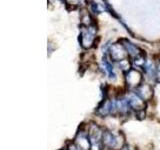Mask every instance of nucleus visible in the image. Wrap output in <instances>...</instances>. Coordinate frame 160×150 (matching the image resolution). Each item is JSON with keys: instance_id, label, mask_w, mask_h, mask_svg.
<instances>
[{"instance_id": "nucleus-14", "label": "nucleus", "mask_w": 160, "mask_h": 150, "mask_svg": "<svg viewBox=\"0 0 160 150\" xmlns=\"http://www.w3.org/2000/svg\"><path fill=\"white\" fill-rule=\"evenodd\" d=\"M118 66L120 67V69L123 70V71L128 72L130 70V61L126 58L123 60H120V61H118Z\"/></svg>"}, {"instance_id": "nucleus-6", "label": "nucleus", "mask_w": 160, "mask_h": 150, "mask_svg": "<svg viewBox=\"0 0 160 150\" xmlns=\"http://www.w3.org/2000/svg\"><path fill=\"white\" fill-rule=\"evenodd\" d=\"M118 139H119V137L115 136L113 133L108 131V130H105V131H103L102 142H103L104 146L107 147L108 149H112V148L118 147Z\"/></svg>"}, {"instance_id": "nucleus-19", "label": "nucleus", "mask_w": 160, "mask_h": 150, "mask_svg": "<svg viewBox=\"0 0 160 150\" xmlns=\"http://www.w3.org/2000/svg\"><path fill=\"white\" fill-rule=\"evenodd\" d=\"M121 150H130V147L128 145H124L123 147H121Z\"/></svg>"}, {"instance_id": "nucleus-7", "label": "nucleus", "mask_w": 160, "mask_h": 150, "mask_svg": "<svg viewBox=\"0 0 160 150\" xmlns=\"http://www.w3.org/2000/svg\"><path fill=\"white\" fill-rule=\"evenodd\" d=\"M74 143L81 150H90V148L92 147V144L89 139L88 134L84 132H80L79 134H77Z\"/></svg>"}, {"instance_id": "nucleus-11", "label": "nucleus", "mask_w": 160, "mask_h": 150, "mask_svg": "<svg viewBox=\"0 0 160 150\" xmlns=\"http://www.w3.org/2000/svg\"><path fill=\"white\" fill-rule=\"evenodd\" d=\"M136 91H137L136 94L138 96L141 97L143 100H149L153 95V90L149 85H142V86H139Z\"/></svg>"}, {"instance_id": "nucleus-13", "label": "nucleus", "mask_w": 160, "mask_h": 150, "mask_svg": "<svg viewBox=\"0 0 160 150\" xmlns=\"http://www.w3.org/2000/svg\"><path fill=\"white\" fill-rule=\"evenodd\" d=\"M134 63L139 67H143L146 64V59H145V55H143V53H140L138 56H136L134 58Z\"/></svg>"}, {"instance_id": "nucleus-8", "label": "nucleus", "mask_w": 160, "mask_h": 150, "mask_svg": "<svg viewBox=\"0 0 160 150\" xmlns=\"http://www.w3.org/2000/svg\"><path fill=\"white\" fill-rule=\"evenodd\" d=\"M129 109H131V108H130L127 98L122 97L113 101V111L115 110V111H117L120 114H124V113H127Z\"/></svg>"}, {"instance_id": "nucleus-17", "label": "nucleus", "mask_w": 160, "mask_h": 150, "mask_svg": "<svg viewBox=\"0 0 160 150\" xmlns=\"http://www.w3.org/2000/svg\"><path fill=\"white\" fill-rule=\"evenodd\" d=\"M68 149H69V150H81V149H80L75 143L69 144V145H68Z\"/></svg>"}, {"instance_id": "nucleus-18", "label": "nucleus", "mask_w": 160, "mask_h": 150, "mask_svg": "<svg viewBox=\"0 0 160 150\" xmlns=\"http://www.w3.org/2000/svg\"><path fill=\"white\" fill-rule=\"evenodd\" d=\"M155 78H156V80L158 82H160V63H159L158 67L156 69V76H155Z\"/></svg>"}, {"instance_id": "nucleus-16", "label": "nucleus", "mask_w": 160, "mask_h": 150, "mask_svg": "<svg viewBox=\"0 0 160 150\" xmlns=\"http://www.w3.org/2000/svg\"><path fill=\"white\" fill-rule=\"evenodd\" d=\"M92 9L94 10V12H96V13H100V12L104 11V8L96 3H92Z\"/></svg>"}, {"instance_id": "nucleus-2", "label": "nucleus", "mask_w": 160, "mask_h": 150, "mask_svg": "<svg viewBox=\"0 0 160 150\" xmlns=\"http://www.w3.org/2000/svg\"><path fill=\"white\" fill-rule=\"evenodd\" d=\"M109 53L110 56H111L112 60L114 61H120V60H123L126 57V49L124 48V46L121 43H116L113 44L109 47Z\"/></svg>"}, {"instance_id": "nucleus-5", "label": "nucleus", "mask_w": 160, "mask_h": 150, "mask_svg": "<svg viewBox=\"0 0 160 150\" xmlns=\"http://www.w3.org/2000/svg\"><path fill=\"white\" fill-rule=\"evenodd\" d=\"M127 99H128V102H129V105H130V108L133 109L134 111H136L137 113L144 111L145 102H144V100L140 96H138L137 94L133 93V94L130 95Z\"/></svg>"}, {"instance_id": "nucleus-9", "label": "nucleus", "mask_w": 160, "mask_h": 150, "mask_svg": "<svg viewBox=\"0 0 160 150\" xmlns=\"http://www.w3.org/2000/svg\"><path fill=\"white\" fill-rule=\"evenodd\" d=\"M113 111V101L109 99H105L104 101L99 105L97 109V113L100 116H107Z\"/></svg>"}, {"instance_id": "nucleus-4", "label": "nucleus", "mask_w": 160, "mask_h": 150, "mask_svg": "<svg viewBox=\"0 0 160 150\" xmlns=\"http://www.w3.org/2000/svg\"><path fill=\"white\" fill-rule=\"evenodd\" d=\"M102 135H103V131L97 126V125L92 124L91 126L89 127L88 136H89L90 141H91L92 148L95 146H98L99 143L102 141Z\"/></svg>"}, {"instance_id": "nucleus-12", "label": "nucleus", "mask_w": 160, "mask_h": 150, "mask_svg": "<svg viewBox=\"0 0 160 150\" xmlns=\"http://www.w3.org/2000/svg\"><path fill=\"white\" fill-rule=\"evenodd\" d=\"M102 64H103V67L105 69V71H106L107 75H108V77L110 79H114L115 77H116V75H115V72H114V70H113V67H112V65L111 63H110L107 58H106V55L103 57V60H102Z\"/></svg>"}, {"instance_id": "nucleus-10", "label": "nucleus", "mask_w": 160, "mask_h": 150, "mask_svg": "<svg viewBox=\"0 0 160 150\" xmlns=\"http://www.w3.org/2000/svg\"><path fill=\"white\" fill-rule=\"evenodd\" d=\"M120 43H121L123 46H124V48L126 49L127 53L130 55V56H132L134 58L136 57V56H138L140 53H142V51L137 46H135L134 44H132L131 42L128 41V40H126V39L121 40V41H120Z\"/></svg>"}, {"instance_id": "nucleus-15", "label": "nucleus", "mask_w": 160, "mask_h": 150, "mask_svg": "<svg viewBox=\"0 0 160 150\" xmlns=\"http://www.w3.org/2000/svg\"><path fill=\"white\" fill-rule=\"evenodd\" d=\"M84 1L85 0H65L67 6H73V7H77L79 5H82Z\"/></svg>"}, {"instance_id": "nucleus-1", "label": "nucleus", "mask_w": 160, "mask_h": 150, "mask_svg": "<svg viewBox=\"0 0 160 150\" xmlns=\"http://www.w3.org/2000/svg\"><path fill=\"white\" fill-rule=\"evenodd\" d=\"M95 33H96V27L94 25H90L87 27L86 31H82L79 37V41L83 48L88 49L92 46L95 39Z\"/></svg>"}, {"instance_id": "nucleus-3", "label": "nucleus", "mask_w": 160, "mask_h": 150, "mask_svg": "<svg viewBox=\"0 0 160 150\" xmlns=\"http://www.w3.org/2000/svg\"><path fill=\"white\" fill-rule=\"evenodd\" d=\"M142 81V74L138 70L130 69L126 73V83L128 87L131 88H138L140 83Z\"/></svg>"}]
</instances>
